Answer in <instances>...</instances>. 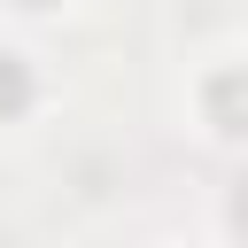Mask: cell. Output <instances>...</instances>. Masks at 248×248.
<instances>
[{
	"label": "cell",
	"instance_id": "obj_1",
	"mask_svg": "<svg viewBox=\"0 0 248 248\" xmlns=\"http://www.w3.org/2000/svg\"><path fill=\"white\" fill-rule=\"evenodd\" d=\"M194 132L217 140V147H248V54H209L194 62Z\"/></svg>",
	"mask_w": 248,
	"mask_h": 248
},
{
	"label": "cell",
	"instance_id": "obj_2",
	"mask_svg": "<svg viewBox=\"0 0 248 248\" xmlns=\"http://www.w3.org/2000/svg\"><path fill=\"white\" fill-rule=\"evenodd\" d=\"M8 16H23V23H54V16H70L78 0H0Z\"/></svg>",
	"mask_w": 248,
	"mask_h": 248
}]
</instances>
